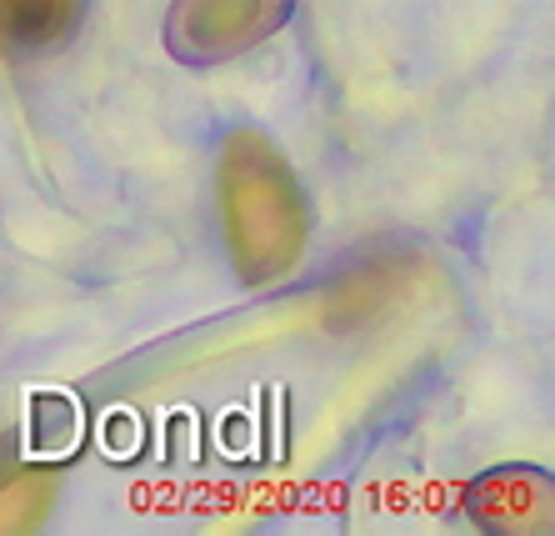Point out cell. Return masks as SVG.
Here are the masks:
<instances>
[{
  "label": "cell",
  "instance_id": "1",
  "mask_svg": "<svg viewBox=\"0 0 555 536\" xmlns=\"http://www.w3.org/2000/svg\"><path fill=\"white\" fill-rule=\"evenodd\" d=\"M220 216L246 281H271L296 266L306 246V201L266 136L241 131L220 151Z\"/></svg>",
  "mask_w": 555,
  "mask_h": 536
},
{
  "label": "cell",
  "instance_id": "2",
  "mask_svg": "<svg viewBox=\"0 0 555 536\" xmlns=\"http://www.w3.org/2000/svg\"><path fill=\"white\" fill-rule=\"evenodd\" d=\"M285 15H291V0H176L166 40L176 55L210 66L281 30Z\"/></svg>",
  "mask_w": 555,
  "mask_h": 536
},
{
  "label": "cell",
  "instance_id": "3",
  "mask_svg": "<svg viewBox=\"0 0 555 536\" xmlns=\"http://www.w3.org/2000/svg\"><path fill=\"white\" fill-rule=\"evenodd\" d=\"M486 486L501 492V511H480V526L505 536L551 532V482L541 471H501V476H486Z\"/></svg>",
  "mask_w": 555,
  "mask_h": 536
},
{
  "label": "cell",
  "instance_id": "4",
  "mask_svg": "<svg viewBox=\"0 0 555 536\" xmlns=\"http://www.w3.org/2000/svg\"><path fill=\"white\" fill-rule=\"evenodd\" d=\"M80 0H0V26L21 46H55L70 36Z\"/></svg>",
  "mask_w": 555,
  "mask_h": 536
}]
</instances>
